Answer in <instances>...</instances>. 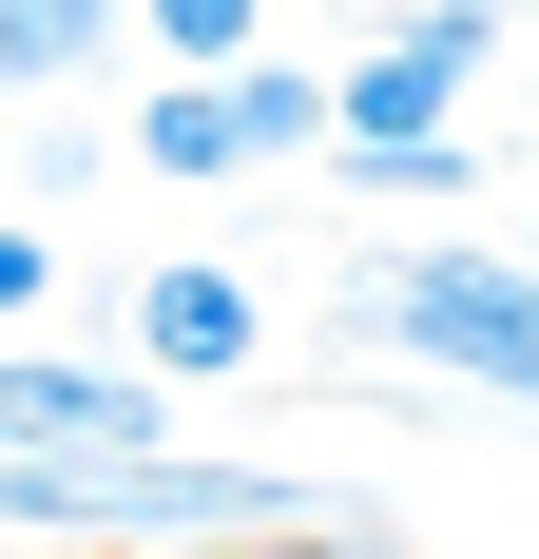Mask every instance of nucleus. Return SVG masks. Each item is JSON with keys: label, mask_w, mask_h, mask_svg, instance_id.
<instances>
[{"label": "nucleus", "mask_w": 539, "mask_h": 559, "mask_svg": "<svg viewBox=\"0 0 539 559\" xmlns=\"http://www.w3.org/2000/svg\"><path fill=\"white\" fill-rule=\"evenodd\" d=\"M520 174H539V155H520Z\"/></svg>", "instance_id": "ddd939ff"}, {"label": "nucleus", "mask_w": 539, "mask_h": 559, "mask_svg": "<svg viewBox=\"0 0 539 559\" xmlns=\"http://www.w3.org/2000/svg\"><path fill=\"white\" fill-rule=\"evenodd\" d=\"M193 559H405V540H367V521H309V502H289V521H251V540H193Z\"/></svg>", "instance_id": "9d476101"}, {"label": "nucleus", "mask_w": 539, "mask_h": 559, "mask_svg": "<svg viewBox=\"0 0 539 559\" xmlns=\"http://www.w3.org/2000/svg\"><path fill=\"white\" fill-rule=\"evenodd\" d=\"M251 347H270L251 271H213V251H173V271H135V367H155L173 405H193V386H251Z\"/></svg>", "instance_id": "20e7f679"}, {"label": "nucleus", "mask_w": 539, "mask_h": 559, "mask_svg": "<svg viewBox=\"0 0 539 559\" xmlns=\"http://www.w3.org/2000/svg\"><path fill=\"white\" fill-rule=\"evenodd\" d=\"M116 39L155 58V78H213V58L270 39V0H116Z\"/></svg>", "instance_id": "6e6552de"}, {"label": "nucleus", "mask_w": 539, "mask_h": 559, "mask_svg": "<svg viewBox=\"0 0 539 559\" xmlns=\"http://www.w3.org/2000/svg\"><path fill=\"white\" fill-rule=\"evenodd\" d=\"M173 386L135 347H0V444H155Z\"/></svg>", "instance_id": "7ed1b4c3"}, {"label": "nucleus", "mask_w": 539, "mask_h": 559, "mask_svg": "<svg viewBox=\"0 0 539 559\" xmlns=\"http://www.w3.org/2000/svg\"><path fill=\"white\" fill-rule=\"evenodd\" d=\"M58 559H173V540H58Z\"/></svg>", "instance_id": "f8f14e48"}, {"label": "nucleus", "mask_w": 539, "mask_h": 559, "mask_svg": "<svg viewBox=\"0 0 539 559\" xmlns=\"http://www.w3.org/2000/svg\"><path fill=\"white\" fill-rule=\"evenodd\" d=\"M116 155L155 174V193H231V97H213V78H155V97H135V135H116Z\"/></svg>", "instance_id": "423d86ee"}, {"label": "nucleus", "mask_w": 539, "mask_h": 559, "mask_svg": "<svg viewBox=\"0 0 539 559\" xmlns=\"http://www.w3.org/2000/svg\"><path fill=\"white\" fill-rule=\"evenodd\" d=\"M116 58V0H0V97H77Z\"/></svg>", "instance_id": "0eeeda50"}, {"label": "nucleus", "mask_w": 539, "mask_h": 559, "mask_svg": "<svg viewBox=\"0 0 539 559\" xmlns=\"http://www.w3.org/2000/svg\"><path fill=\"white\" fill-rule=\"evenodd\" d=\"M213 97H231V174H309L327 155V58L251 39V58H213Z\"/></svg>", "instance_id": "39448f33"}, {"label": "nucleus", "mask_w": 539, "mask_h": 559, "mask_svg": "<svg viewBox=\"0 0 539 559\" xmlns=\"http://www.w3.org/2000/svg\"><path fill=\"white\" fill-rule=\"evenodd\" d=\"M482 58H501V0H405L385 39H347V58H327V155L443 135V116L482 97Z\"/></svg>", "instance_id": "f03ea898"}, {"label": "nucleus", "mask_w": 539, "mask_h": 559, "mask_svg": "<svg viewBox=\"0 0 539 559\" xmlns=\"http://www.w3.org/2000/svg\"><path fill=\"white\" fill-rule=\"evenodd\" d=\"M39 289H58V231H39V213H0V329H39Z\"/></svg>", "instance_id": "9b49d317"}, {"label": "nucleus", "mask_w": 539, "mask_h": 559, "mask_svg": "<svg viewBox=\"0 0 539 559\" xmlns=\"http://www.w3.org/2000/svg\"><path fill=\"white\" fill-rule=\"evenodd\" d=\"M309 174H347V193H405V213H463V193H482L463 116H443V135H385V155H309Z\"/></svg>", "instance_id": "1a4fd4ad"}, {"label": "nucleus", "mask_w": 539, "mask_h": 559, "mask_svg": "<svg viewBox=\"0 0 539 559\" xmlns=\"http://www.w3.org/2000/svg\"><path fill=\"white\" fill-rule=\"evenodd\" d=\"M347 329L385 347V386H443V405H501L539 425V271L501 231H405L347 271Z\"/></svg>", "instance_id": "f257e3e1"}]
</instances>
